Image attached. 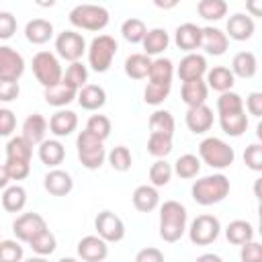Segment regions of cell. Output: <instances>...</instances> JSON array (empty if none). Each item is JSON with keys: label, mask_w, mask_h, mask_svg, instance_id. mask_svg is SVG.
Listing matches in <instances>:
<instances>
[{"label": "cell", "mask_w": 262, "mask_h": 262, "mask_svg": "<svg viewBox=\"0 0 262 262\" xmlns=\"http://www.w3.org/2000/svg\"><path fill=\"white\" fill-rule=\"evenodd\" d=\"M76 250L84 262H104L108 256V244L98 235H84Z\"/></svg>", "instance_id": "15"}, {"label": "cell", "mask_w": 262, "mask_h": 262, "mask_svg": "<svg viewBox=\"0 0 262 262\" xmlns=\"http://www.w3.org/2000/svg\"><path fill=\"white\" fill-rule=\"evenodd\" d=\"M147 78H149V82H156V84H172V78H174V63H172V59H168V57L151 59Z\"/></svg>", "instance_id": "36"}, {"label": "cell", "mask_w": 262, "mask_h": 262, "mask_svg": "<svg viewBox=\"0 0 262 262\" xmlns=\"http://www.w3.org/2000/svg\"><path fill=\"white\" fill-rule=\"evenodd\" d=\"M61 82L78 92V90L84 88L86 82H88V68H86L82 61L70 63V66L66 68V72H63V76H61Z\"/></svg>", "instance_id": "38"}, {"label": "cell", "mask_w": 262, "mask_h": 262, "mask_svg": "<svg viewBox=\"0 0 262 262\" xmlns=\"http://www.w3.org/2000/svg\"><path fill=\"white\" fill-rule=\"evenodd\" d=\"M27 205V190L20 184L6 186L2 192V207L6 213H20Z\"/></svg>", "instance_id": "35"}, {"label": "cell", "mask_w": 262, "mask_h": 262, "mask_svg": "<svg viewBox=\"0 0 262 262\" xmlns=\"http://www.w3.org/2000/svg\"><path fill=\"white\" fill-rule=\"evenodd\" d=\"M76 90L66 86L63 82H59L57 86H51V88H45L43 90V98L49 106H55V108H63L68 106L72 100H76Z\"/></svg>", "instance_id": "30"}, {"label": "cell", "mask_w": 262, "mask_h": 262, "mask_svg": "<svg viewBox=\"0 0 262 262\" xmlns=\"http://www.w3.org/2000/svg\"><path fill=\"white\" fill-rule=\"evenodd\" d=\"M194 262H223V258L217 254H201Z\"/></svg>", "instance_id": "58"}, {"label": "cell", "mask_w": 262, "mask_h": 262, "mask_svg": "<svg viewBox=\"0 0 262 262\" xmlns=\"http://www.w3.org/2000/svg\"><path fill=\"white\" fill-rule=\"evenodd\" d=\"M16 33V16L8 10H0V41H8Z\"/></svg>", "instance_id": "53"}, {"label": "cell", "mask_w": 262, "mask_h": 262, "mask_svg": "<svg viewBox=\"0 0 262 262\" xmlns=\"http://www.w3.org/2000/svg\"><path fill=\"white\" fill-rule=\"evenodd\" d=\"M25 37L33 45H43L53 37V25L47 18H33L25 25Z\"/></svg>", "instance_id": "28"}, {"label": "cell", "mask_w": 262, "mask_h": 262, "mask_svg": "<svg viewBox=\"0 0 262 262\" xmlns=\"http://www.w3.org/2000/svg\"><path fill=\"white\" fill-rule=\"evenodd\" d=\"M76 100H78V104H80L84 111H98V108H102L104 102H106V92H104V88L98 86V84H86L84 88L78 90Z\"/></svg>", "instance_id": "25"}, {"label": "cell", "mask_w": 262, "mask_h": 262, "mask_svg": "<svg viewBox=\"0 0 262 262\" xmlns=\"http://www.w3.org/2000/svg\"><path fill=\"white\" fill-rule=\"evenodd\" d=\"M49 125H47V119L41 115V113H31L25 121H23V137L31 143V145H39L43 139H45V133H47Z\"/></svg>", "instance_id": "21"}, {"label": "cell", "mask_w": 262, "mask_h": 262, "mask_svg": "<svg viewBox=\"0 0 262 262\" xmlns=\"http://www.w3.org/2000/svg\"><path fill=\"white\" fill-rule=\"evenodd\" d=\"M244 111H248L252 117L260 119V117H262V92H250V94L246 96Z\"/></svg>", "instance_id": "56"}, {"label": "cell", "mask_w": 262, "mask_h": 262, "mask_svg": "<svg viewBox=\"0 0 262 262\" xmlns=\"http://www.w3.org/2000/svg\"><path fill=\"white\" fill-rule=\"evenodd\" d=\"M219 125H221V131L229 137H242L248 129V115L246 111H239V113H231V115H221L219 117Z\"/></svg>", "instance_id": "33"}, {"label": "cell", "mask_w": 262, "mask_h": 262, "mask_svg": "<svg viewBox=\"0 0 262 262\" xmlns=\"http://www.w3.org/2000/svg\"><path fill=\"white\" fill-rule=\"evenodd\" d=\"M229 47L227 35L217 27H201V49L207 55H223Z\"/></svg>", "instance_id": "16"}, {"label": "cell", "mask_w": 262, "mask_h": 262, "mask_svg": "<svg viewBox=\"0 0 262 262\" xmlns=\"http://www.w3.org/2000/svg\"><path fill=\"white\" fill-rule=\"evenodd\" d=\"M149 66H151V57H147L145 53H131L125 59L123 70H125L127 78H131V80H143L149 74Z\"/></svg>", "instance_id": "32"}, {"label": "cell", "mask_w": 262, "mask_h": 262, "mask_svg": "<svg viewBox=\"0 0 262 262\" xmlns=\"http://www.w3.org/2000/svg\"><path fill=\"white\" fill-rule=\"evenodd\" d=\"M174 43L186 53H194L201 47V27L194 23H182L174 31Z\"/></svg>", "instance_id": "19"}, {"label": "cell", "mask_w": 262, "mask_h": 262, "mask_svg": "<svg viewBox=\"0 0 262 262\" xmlns=\"http://www.w3.org/2000/svg\"><path fill=\"white\" fill-rule=\"evenodd\" d=\"M225 237L233 246H244L254 239V227L246 219H235L225 227Z\"/></svg>", "instance_id": "31"}, {"label": "cell", "mask_w": 262, "mask_h": 262, "mask_svg": "<svg viewBox=\"0 0 262 262\" xmlns=\"http://www.w3.org/2000/svg\"><path fill=\"white\" fill-rule=\"evenodd\" d=\"M174 129H176V123H174V117L168 111L158 108V111L151 113V117H149V133L172 137L174 135Z\"/></svg>", "instance_id": "39"}, {"label": "cell", "mask_w": 262, "mask_h": 262, "mask_svg": "<svg viewBox=\"0 0 262 262\" xmlns=\"http://www.w3.org/2000/svg\"><path fill=\"white\" fill-rule=\"evenodd\" d=\"M172 164H168L166 160H156L151 166H149V182L151 186L160 188V186H166L170 180H172Z\"/></svg>", "instance_id": "45"}, {"label": "cell", "mask_w": 262, "mask_h": 262, "mask_svg": "<svg viewBox=\"0 0 262 262\" xmlns=\"http://www.w3.org/2000/svg\"><path fill=\"white\" fill-rule=\"evenodd\" d=\"M141 45H143V53H145L147 57H151V55H162V53L168 49V45H170V35H168L166 29H160V27L149 29V31L145 33Z\"/></svg>", "instance_id": "27"}, {"label": "cell", "mask_w": 262, "mask_h": 262, "mask_svg": "<svg viewBox=\"0 0 262 262\" xmlns=\"http://www.w3.org/2000/svg\"><path fill=\"white\" fill-rule=\"evenodd\" d=\"M207 57L201 53H186L180 63L176 66V76L180 78V82H190V80H201L207 74Z\"/></svg>", "instance_id": "13"}, {"label": "cell", "mask_w": 262, "mask_h": 262, "mask_svg": "<svg viewBox=\"0 0 262 262\" xmlns=\"http://www.w3.org/2000/svg\"><path fill=\"white\" fill-rule=\"evenodd\" d=\"M199 160L215 170H225L233 164L235 151L221 137H205L199 143Z\"/></svg>", "instance_id": "3"}, {"label": "cell", "mask_w": 262, "mask_h": 262, "mask_svg": "<svg viewBox=\"0 0 262 262\" xmlns=\"http://www.w3.org/2000/svg\"><path fill=\"white\" fill-rule=\"evenodd\" d=\"M47 125L55 137H68L78 127V115L74 111H68V108H57L51 115V119L47 121Z\"/></svg>", "instance_id": "20"}, {"label": "cell", "mask_w": 262, "mask_h": 262, "mask_svg": "<svg viewBox=\"0 0 262 262\" xmlns=\"http://www.w3.org/2000/svg\"><path fill=\"white\" fill-rule=\"evenodd\" d=\"M145 33H147V27H145V23L141 18H133L131 16V18H127L121 25V35H123V39L127 43H133V45L141 43L143 37H145Z\"/></svg>", "instance_id": "42"}, {"label": "cell", "mask_w": 262, "mask_h": 262, "mask_svg": "<svg viewBox=\"0 0 262 262\" xmlns=\"http://www.w3.org/2000/svg\"><path fill=\"white\" fill-rule=\"evenodd\" d=\"M23 246L18 239H2L0 242V262H23Z\"/></svg>", "instance_id": "49"}, {"label": "cell", "mask_w": 262, "mask_h": 262, "mask_svg": "<svg viewBox=\"0 0 262 262\" xmlns=\"http://www.w3.org/2000/svg\"><path fill=\"white\" fill-rule=\"evenodd\" d=\"M94 229H96V235L106 244H113V242L117 244L125 237V223L113 211H100L94 219Z\"/></svg>", "instance_id": "10"}, {"label": "cell", "mask_w": 262, "mask_h": 262, "mask_svg": "<svg viewBox=\"0 0 262 262\" xmlns=\"http://www.w3.org/2000/svg\"><path fill=\"white\" fill-rule=\"evenodd\" d=\"M43 188L51 194V196H66L72 192L74 188V180L66 170L53 168L43 176Z\"/></svg>", "instance_id": "18"}, {"label": "cell", "mask_w": 262, "mask_h": 262, "mask_svg": "<svg viewBox=\"0 0 262 262\" xmlns=\"http://www.w3.org/2000/svg\"><path fill=\"white\" fill-rule=\"evenodd\" d=\"M205 76H207V78H205L207 88H209V90H215V92H219V94L229 92V90L233 88V84H235V78H233L231 70L225 68V66H215V68L207 70Z\"/></svg>", "instance_id": "22"}, {"label": "cell", "mask_w": 262, "mask_h": 262, "mask_svg": "<svg viewBox=\"0 0 262 262\" xmlns=\"http://www.w3.org/2000/svg\"><path fill=\"white\" fill-rule=\"evenodd\" d=\"M213 121H215L213 108H209L207 104H201V106L188 108V111H186V115H184V123H186L188 131H190V133H194V135H203V133L211 131Z\"/></svg>", "instance_id": "17"}, {"label": "cell", "mask_w": 262, "mask_h": 262, "mask_svg": "<svg viewBox=\"0 0 262 262\" xmlns=\"http://www.w3.org/2000/svg\"><path fill=\"white\" fill-rule=\"evenodd\" d=\"M8 182H10V178H8V174H6V168H4V164H0V188L4 190V188L8 186Z\"/></svg>", "instance_id": "59"}, {"label": "cell", "mask_w": 262, "mask_h": 262, "mask_svg": "<svg viewBox=\"0 0 262 262\" xmlns=\"http://www.w3.org/2000/svg\"><path fill=\"white\" fill-rule=\"evenodd\" d=\"M186 207L178 201H164L160 205V237L168 244L178 242L186 231Z\"/></svg>", "instance_id": "1"}, {"label": "cell", "mask_w": 262, "mask_h": 262, "mask_svg": "<svg viewBox=\"0 0 262 262\" xmlns=\"http://www.w3.org/2000/svg\"><path fill=\"white\" fill-rule=\"evenodd\" d=\"M29 246H31V250L35 252V256L47 258V256H51V254L55 252L57 239H55V235H53L49 229H45V231H41L39 235H35V237L29 242Z\"/></svg>", "instance_id": "41"}, {"label": "cell", "mask_w": 262, "mask_h": 262, "mask_svg": "<svg viewBox=\"0 0 262 262\" xmlns=\"http://www.w3.org/2000/svg\"><path fill=\"white\" fill-rule=\"evenodd\" d=\"M239 260L242 262H262V244L252 239L244 246H239Z\"/></svg>", "instance_id": "52"}, {"label": "cell", "mask_w": 262, "mask_h": 262, "mask_svg": "<svg viewBox=\"0 0 262 262\" xmlns=\"http://www.w3.org/2000/svg\"><path fill=\"white\" fill-rule=\"evenodd\" d=\"M111 129H113L111 119L104 117V115H92V117L86 121V131H88L90 135H94L96 139H100V141H104V139L111 135Z\"/></svg>", "instance_id": "47"}, {"label": "cell", "mask_w": 262, "mask_h": 262, "mask_svg": "<svg viewBox=\"0 0 262 262\" xmlns=\"http://www.w3.org/2000/svg\"><path fill=\"white\" fill-rule=\"evenodd\" d=\"M256 31V23L254 18L246 12H235L227 18V25H225V35L227 39H233V41H248L252 39Z\"/></svg>", "instance_id": "14"}, {"label": "cell", "mask_w": 262, "mask_h": 262, "mask_svg": "<svg viewBox=\"0 0 262 262\" xmlns=\"http://www.w3.org/2000/svg\"><path fill=\"white\" fill-rule=\"evenodd\" d=\"M47 229L45 219L39 213H23L12 221V233L18 242L29 244L35 235H39L41 231Z\"/></svg>", "instance_id": "11"}, {"label": "cell", "mask_w": 262, "mask_h": 262, "mask_svg": "<svg viewBox=\"0 0 262 262\" xmlns=\"http://www.w3.org/2000/svg\"><path fill=\"white\" fill-rule=\"evenodd\" d=\"M246 6H248V10H252V16H262V6H260V2H248Z\"/></svg>", "instance_id": "60"}, {"label": "cell", "mask_w": 262, "mask_h": 262, "mask_svg": "<svg viewBox=\"0 0 262 262\" xmlns=\"http://www.w3.org/2000/svg\"><path fill=\"white\" fill-rule=\"evenodd\" d=\"M31 68H33V74H35L37 82L43 88H51V86H57L61 82L63 70H61V63H59L57 55L51 53V51H37L33 55Z\"/></svg>", "instance_id": "7"}, {"label": "cell", "mask_w": 262, "mask_h": 262, "mask_svg": "<svg viewBox=\"0 0 262 262\" xmlns=\"http://www.w3.org/2000/svg\"><path fill=\"white\" fill-rule=\"evenodd\" d=\"M188 231V239L194 244V246H209L213 244L219 233H221V223L215 215H209V213H203V215H196L190 225L186 227Z\"/></svg>", "instance_id": "8"}, {"label": "cell", "mask_w": 262, "mask_h": 262, "mask_svg": "<svg viewBox=\"0 0 262 262\" xmlns=\"http://www.w3.org/2000/svg\"><path fill=\"white\" fill-rule=\"evenodd\" d=\"M156 6H158V8H172V6H176V2H160V0H158Z\"/></svg>", "instance_id": "61"}, {"label": "cell", "mask_w": 262, "mask_h": 262, "mask_svg": "<svg viewBox=\"0 0 262 262\" xmlns=\"http://www.w3.org/2000/svg\"><path fill=\"white\" fill-rule=\"evenodd\" d=\"M6 160H14V162H29L31 164V156H33V145L23 137V135H14L8 139L6 147Z\"/></svg>", "instance_id": "34"}, {"label": "cell", "mask_w": 262, "mask_h": 262, "mask_svg": "<svg viewBox=\"0 0 262 262\" xmlns=\"http://www.w3.org/2000/svg\"><path fill=\"white\" fill-rule=\"evenodd\" d=\"M117 41L111 35H98L90 41V45L86 47L88 51V66L96 72V74H104L111 70L113 59L117 55Z\"/></svg>", "instance_id": "5"}, {"label": "cell", "mask_w": 262, "mask_h": 262, "mask_svg": "<svg viewBox=\"0 0 262 262\" xmlns=\"http://www.w3.org/2000/svg\"><path fill=\"white\" fill-rule=\"evenodd\" d=\"M57 262H80V260H76V258H66V256H63V258H59Z\"/></svg>", "instance_id": "63"}, {"label": "cell", "mask_w": 262, "mask_h": 262, "mask_svg": "<svg viewBox=\"0 0 262 262\" xmlns=\"http://www.w3.org/2000/svg\"><path fill=\"white\" fill-rule=\"evenodd\" d=\"M229 178L221 172L217 174H209V176H203L199 180L192 182L190 186V194H192V201L203 205V207H209V205H217L221 203L227 194H229Z\"/></svg>", "instance_id": "2"}, {"label": "cell", "mask_w": 262, "mask_h": 262, "mask_svg": "<svg viewBox=\"0 0 262 262\" xmlns=\"http://www.w3.org/2000/svg\"><path fill=\"white\" fill-rule=\"evenodd\" d=\"M135 262H164V254L158 248H141L135 254Z\"/></svg>", "instance_id": "57"}, {"label": "cell", "mask_w": 262, "mask_h": 262, "mask_svg": "<svg viewBox=\"0 0 262 262\" xmlns=\"http://www.w3.org/2000/svg\"><path fill=\"white\" fill-rule=\"evenodd\" d=\"M68 18H70L72 27L96 33V31H102L108 25L111 14L104 6H98V4H78L70 10Z\"/></svg>", "instance_id": "4"}, {"label": "cell", "mask_w": 262, "mask_h": 262, "mask_svg": "<svg viewBox=\"0 0 262 262\" xmlns=\"http://www.w3.org/2000/svg\"><path fill=\"white\" fill-rule=\"evenodd\" d=\"M131 201H133V207L139 213H151L154 209L160 207V192L151 184H141L133 190Z\"/></svg>", "instance_id": "24"}, {"label": "cell", "mask_w": 262, "mask_h": 262, "mask_svg": "<svg viewBox=\"0 0 262 262\" xmlns=\"http://www.w3.org/2000/svg\"><path fill=\"white\" fill-rule=\"evenodd\" d=\"M25 74V57L10 45H0V80L18 82Z\"/></svg>", "instance_id": "12"}, {"label": "cell", "mask_w": 262, "mask_h": 262, "mask_svg": "<svg viewBox=\"0 0 262 262\" xmlns=\"http://www.w3.org/2000/svg\"><path fill=\"white\" fill-rule=\"evenodd\" d=\"M239 111H244V98H242L237 92L229 90V92L219 94V98H217V115H219V117H221V115L239 113Z\"/></svg>", "instance_id": "46"}, {"label": "cell", "mask_w": 262, "mask_h": 262, "mask_svg": "<svg viewBox=\"0 0 262 262\" xmlns=\"http://www.w3.org/2000/svg\"><path fill=\"white\" fill-rule=\"evenodd\" d=\"M23 262H47V258H43V256H31V258H27Z\"/></svg>", "instance_id": "62"}, {"label": "cell", "mask_w": 262, "mask_h": 262, "mask_svg": "<svg viewBox=\"0 0 262 262\" xmlns=\"http://www.w3.org/2000/svg\"><path fill=\"white\" fill-rule=\"evenodd\" d=\"M55 53H57L61 59L70 61V63L80 61V57L86 53V41H84L82 33L72 31V29L61 31V33L55 37Z\"/></svg>", "instance_id": "9"}, {"label": "cell", "mask_w": 262, "mask_h": 262, "mask_svg": "<svg viewBox=\"0 0 262 262\" xmlns=\"http://www.w3.org/2000/svg\"><path fill=\"white\" fill-rule=\"evenodd\" d=\"M207 96H209V88L205 84V80H190V82H182V88H180V98L182 102L188 106V108H194V106H201L207 102Z\"/></svg>", "instance_id": "23"}, {"label": "cell", "mask_w": 262, "mask_h": 262, "mask_svg": "<svg viewBox=\"0 0 262 262\" xmlns=\"http://www.w3.org/2000/svg\"><path fill=\"white\" fill-rule=\"evenodd\" d=\"M0 242H2V239H0Z\"/></svg>", "instance_id": "64"}, {"label": "cell", "mask_w": 262, "mask_h": 262, "mask_svg": "<svg viewBox=\"0 0 262 262\" xmlns=\"http://www.w3.org/2000/svg\"><path fill=\"white\" fill-rule=\"evenodd\" d=\"M170 151H172V137L149 133V137H147V154L149 156H154L158 160H166V156H170Z\"/></svg>", "instance_id": "44"}, {"label": "cell", "mask_w": 262, "mask_h": 262, "mask_svg": "<svg viewBox=\"0 0 262 262\" xmlns=\"http://www.w3.org/2000/svg\"><path fill=\"white\" fill-rule=\"evenodd\" d=\"M106 160L115 172H127V170H131V164H133V158H131V151L127 145H115L106 154Z\"/></svg>", "instance_id": "43"}, {"label": "cell", "mask_w": 262, "mask_h": 262, "mask_svg": "<svg viewBox=\"0 0 262 262\" xmlns=\"http://www.w3.org/2000/svg\"><path fill=\"white\" fill-rule=\"evenodd\" d=\"M37 154H39V160L47 166V168H57L61 162H63V158H66V147H63V143L59 141V139H43L41 143H39V149H37Z\"/></svg>", "instance_id": "26"}, {"label": "cell", "mask_w": 262, "mask_h": 262, "mask_svg": "<svg viewBox=\"0 0 262 262\" xmlns=\"http://www.w3.org/2000/svg\"><path fill=\"white\" fill-rule=\"evenodd\" d=\"M196 12L205 20H221L227 14V2L225 0H201L196 4Z\"/></svg>", "instance_id": "40"}, {"label": "cell", "mask_w": 262, "mask_h": 262, "mask_svg": "<svg viewBox=\"0 0 262 262\" xmlns=\"http://www.w3.org/2000/svg\"><path fill=\"white\" fill-rule=\"evenodd\" d=\"M172 172H174L178 178H184V180L196 178L199 172H201V160H199L194 154H182V156L174 162Z\"/></svg>", "instance_id": "37"}, {"label": "cell", "mask_w": 262, "mask_h": 262, "mask_svg": "<svg viewBox=\"0 0 262 262\" xmlns=\"http://www.w3.org/2000/svg\"><path fill=\"white\" fill-rule=\"evenodd\" d=\"M170 90H172V84L147 82V86H145V90H143V100H145L147 104H151V106H158V104H162V102L168 98Z\"/></svg>", "instance_id": "48"}, {"label": "cell", "mask_w": 262, "mask_h": 262, "mask_svg": "<svg viewBox=\"0 0 262 262\" xmlns=\"http://www.w3.org/2000/svg\"><path fill=\"white\" fill-rule=\"evenodd\" d=\"M256 72H258V59H256V55L252 51H239V53L233 55V59H231L233 78L237 76V78L248 80V78H254Z\"/></svg>", "instance_id": "29"}, {"label": "cell", "mask_w": 262, "mask_h": 262, "mask_svg": "<svg viewBox=\"0 0 262 262\" xmlns=\"http://www.w3.org/2000/svg\"><path fill=\"white\" fill-rule=\"evenodd\" d=\"M76 151H78V160L86 170H98L104 160H106V149H104V141L96 139L94 135H90L86 129L78 133L76 137Z\"/></svg>", "instance_id": "6"}, {"label": "cell", "mask_w": 262, "mask_h": 262, "mask_svg": "<svg viewBox=\"0 0 262 262\" xmlns=\"http://www.w3.org/2000/svg\"><path fill=\"white\" fill-rule=\"evenodd\" d=\"M6 174L10 180H25L31 174V164L29 162H14V160H6L4 162Z\"/></svg>", "instance_id": "51"}, {"label": "cell", "mask_w": 262, "mask_h": 262, "mask_svg": "<svg viewBox=\"0 0 262 262\" xmlns=\"http://www.w3.org/2000/svg\"><path fill=\"white\" fill-rule=\"evenodd\" d=\"M16 129V115L10 108H0V137H12Z\"/></svg>", "instance_id": "54"}, {"label": "cell", "mask_w": 262, "mask_h": 262, "mask_svg": "<svg viewBox=\"0 0 262 262\" xmlns=\"http://www.w3.org/2000/svg\"><path fill=\"white\" fill-rule=\"evenodd\" d=\"M20 94V86L18 82L12 80H0V102H12L16 100Z\"/></svg>", "instance_id": "55"}, {"label": "cell", "mask_w": 262, "mask_h": 262, "mask_svg": "<svg viewBox=\"0 0 262 262\" xmlns=\"http://www.w3.org/2000/svg\"><path fill=\"white\" fill-rule=\"evenodd\" d=\"M244 164L254 170V172H262V145L260 143H250L244 151Z\"/></svg>", "instance_id": "50"}]
</instances>
